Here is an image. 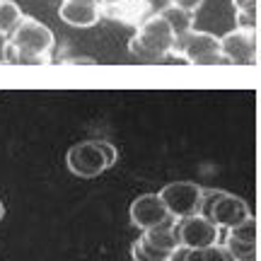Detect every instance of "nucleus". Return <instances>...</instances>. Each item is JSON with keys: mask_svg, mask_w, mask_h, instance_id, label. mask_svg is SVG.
<instances>
[{"mask_svg": "<svg viewBox=\"0 0 261 261\" xmlns=\"http://www.w3.org/2000/svg\"><path fill=\"white\" fill-rule=\"evenodd\" d=\"M56 37L54 32L34 17H27L10 34L8 65H48L54 61Z\"/></svg>", "mask_w": 261, "mask_h": 261, "instance_id": "nucleus-1", "label": "nucleus"}, {"mask_svg": "<svg viewBox=\"0 0 261 261\" xmlns=\"http://www.w3.org/2000/svg\"><path fill=\"white\" fill-rule=\"evenodd\" d=\"M177 46V37L169 27V22L160 12H155L148 22H143L136 34L128 39V51L130 56L140 58V61H167V58H181L174 54Z\"/></svg>", "mask_w": 261, "mask_h": 261, "instance_id": "nucleus-2", "label": "nucleus"}, {"mask_svg": "<svg viewBox=\"0 0 261 261\" xmlns=\"http://www.w3.org/2000/svg\"><path fill=\"white\" fill-rule=\"evenodd\" d=\"M119 152L109 140H83L65 152V165L75 177L94 179L116 165Z\"/></svg>", "mask_w": 261, "mask_h": 261, "instance_id": "nucleus-3", "label": "nucleus"}, {"mask_svg": "<svg viewBox=\"0 0 261 261\" xmlns=\"http://www.w3.org/2000/svg\"><path fill=\"white\" fill-rule=\"evenodd\" d=\"M174 54H177L184 63L198 65V68L230 65V61H227L223 54V41L215 37V34H211V32H198V29L189 32L187 37L177 41Z\"/></svg>", "mask_w": 261, "mask_h": 261, "instance_id": "nucleus-4", "label": "nucleus"}, {"mask_svg": "<svg viewBox=\"0 0 261 261\" xmlns=\"http://www.w3.org/2000/svg\"><path fill=\"white\" fill-rule=\"evenodd\" d=\"M174 232H177L181 249H208L213 244H220V237H223V230L211 218H203L198 213L184 218V220H177Z\"/></svg>", "mask_w": 261, "mask_h": 261, "instance_id": "nucleus-5", "label": "nucleus"}, {"mask_svg": "<svg viewBox=\"0 0 261 261\" xmlns=\"http://www.w3.org/2000/svg\"><path fill=\"white\" fill-rule=\"evenodd\" d=\"M158 194L174 220L191 218L201 208V187L194 181H172V184H165Z\"/></svg>", "mask_w": 261, "mask_h": 261, "instance_id": "nucleus-6", "label": "nucleus"}, {"mask_svg": "<svg viewBox=\"0 0 261 261\" xmlns=\"http://www.w3.org/2000/svg\"><path fill=\"white\" fill-rule=\"evenodd\" d=\"M130 223L138 227L140 232L155 230L160 225H165L167 220H172L165 201L160 198V194H140L138 198H133L130 203Z\"/></svg>", "mask_w": 261, "mask_h": 261, "instance_id": "nucleus-7", "label": "nucleus"}, {"mask_svg": "<svg viewBox=\"0 0 261 261\" xmlns=\"http://www.w3.org/2000/svg\"><path fill=\"white\" fill-rule=\"evenodd\" d=\"M223 54L230 61V65H256V32L254 29L234 27L223 39Z\"/></svg>", "mask_w": 261, "mask_h": 261, "instance_id": "nucleus-8", "label": "nucleus"}, {"mask_svg": "<svg viewBox=\"0 0 261 261\" xmlns=\"http://www.w3.org/2000/svg\"><path fill=\"white\" fill-rule=\"evenodd\" d=\"M155 12H158V10L152 5V0H109V3H104L102 17L138 29L140 24L148 22Z\"/></svg>", "mask_w": 261, "mask_h": 261, "instance_id": "nucleus-9", "label": "nucleus"}, {"mask_svg": "<svg viewBox=\"0 0 261 261\" xmlns=\"http://www.w3.org/2000/svg\"><path fill=\"white\" fill-rule=\"evenodd\" d=\"M107 0H61L58 17L70 27H94L102 19V8Z\"/></svg>", "mask_w": 261, "mask_h": 261, "instance_id": "nucleus-10", "label": "nucleus"}, {"mask_svg": "<svg viewBox=\"0 0 261 261\" xmlns=\"http://www.w3.org/2000/svg\"><path fill=\"white\" fill-rule=\"evenodd\" d=\"M252 218V211H249V203L244 201L242 196H234L223 191L220 198L215 201L213 211H211V220H213L220 230H230L234 225H242L244 220Z\"/></svg>", "mask_w": 261, "mask_h": 261, "instance_id": "nucleus-11", "label": "nucleus"}, {"mask_svg": "<svg viewBox=\"0 0 261 261\" xmlns=\"http://www.w3.org/2000/svg\"><path fill=\"white\" fill-rule=\"evenodd\" d=\"M223 244L234 256V261L252 259L256 254V220H254V215L249 220H244L242 225H234L230 230H225Z\"/></svg>", "mask_w": 261, "mask_h": 261, "instance_id": "nucleus-12", "label": "nucleus"}, {"mask_svg": "<svg viewBox=\"0 0 261 261\" xmlns=\"http://www.w3.org/2000/svg\"><path fill=\"white\" fill-rule=\"evenodd\" d=\"M174 225H177V220L172 218V220H167L165 225H160L155 230L143 232V237H145L152 247H158L160 252H165L172 256V254H177L179 249H181V244H179V240H177V232H174Z\"/></svg>", "mask_w": 261, "mask_h": 261, "instance_id": "nucleus-13", "label": "nucleus"}, {"mask_svg": "<svg viewBox=\"0 0 261 261\" xmlns=\"http://www.w3.org/2000/svg\"><path fill=\"white\" fill-rule=\"evenodd\" d=\"M162 17L169 22V27H172V32H174V37L184 39L189 34V32H194V19H196V12H191V10L187 8H179V5H165L162 10H158Z\"/></svg>", "mask_w": 261, "mask_h": 261, "instance_id": "nucleus-14", "label": "nucleus"}, {"mask_svg": "<svg viewBox=\"0 0 261 261\" xmlns=\"http://www.w3.org/2000/svg\"><path fill=\"white\" fill-rule=\"evenodd\" d=\"M22 19H24V12L19 10L17 3H12V0H3L0 3V34L10 37Z\"/></svg>", "mask_w": 261, "mask_h": 261, "instance_id": "nucleus-15", "label": "nucleus"}, {"mask_svg": "<svg viewBox=\"0 0 261 261\" xmlns=\"http://www.w3.org/2000/svg\"><path fill=\"white\" fill-rule=\"evenodd\" d=\"M234 24L240 29H256V0H232Z\"/></svg>", "mask_w": 261, "mask_h": 261, "instance_id": "nucleus-16", "label": "nucleus"}, {"mask_svg": "<svg viewBox=\"0 0 261 261\" xmlns=\"http://www.w3.org/2000/svg\"><path fill=\"white\" fill-rule=\"evenodd\" d=\"M130 256H133V261H169L172 259L169 254L160 252L158 247H152L143 234L133 242V247H130Z\"/></svg>", "mask_w": 261, "mask_h": 261, "instance_id": "nucleus-17", "label": "nucleus"}, {"mask_svg": "<svg viewBox=\"0 0 261 261\" xmlns=\"http://www.w3.org/2000/svg\"><path fill=\"white\" fill-rule=\"evenodd\" d=\"M187 261H234L225 244H213L208 249H187Z\"/></svg>", "mask_w": 261, "mask_h": 261, "instance_id": "nucleus-18", "label": "nucleus"}, {"mask_svg": "<svg viewBox=\"0 0 261 261\" xmlns=\"http://www.w3.org/2000/svg\"><path fill=\"white\" fill-rule=\"evenodd\" d=\"M220 189H205L201 187V208H198V215H203V218H211V211H213L215 201L220 198Z\"/></svg>", "mask_w": 261, "mask_h": 261, "instance_id": "nucleus-19", "label": "nucleus"}, {"mask_svg": "<svg viewBox=\"0 0 261 261\" xmlns=\"http://www.w3.org/2000/svg\"><path fill=\"white\" fill-rule=\"evenodd\" d=\"M167 3L169 5H179V8H187V10H191V12H196L205 0H167Z\"/></svg>", "mask_w": 261, "mask_h": 261, "instance_id": "nucleus-20", "label": "nucleus"}, {"mask_svg": "<svg viewBox=\"0 0 261 261\" xmlns=\"http://www.w3.org/2000/svg\"><path fill=\"white\" fill-rule=\"evenodd\" d=\"M8 46H10V37L0 34V65H8Z\"/></svg>", "mask_w": 261, "mask_h": 261, "instance_id": "nucleus-21", "label": "nucleus"}, {"mask_svg": "<svg viewBox=\"0 0 261 261\" xmlns=\"http://www.w3.org/2000/svg\"><path fill=\"white\" fill-rule=\"evenodd\" d=\"M63 63H68V65H94L97 61L90 56H75V58H63Z\"/></svg>", "mask_w": 261, "mask_h": 261, "instance_id": "nucleus-22", "label": "nucleus"}, {"mask_svg": "<svg viewBox=\"0 0 261 261\" xmlns=\"http://www.w3.org/2000/svg\"><path fill=\"white\" fill-rule=\"evenodd\" d=\"M169 261H187V249H179L177 254H172V259Z\"/></svg>", "mask_w": 261, "mask_h": 261, "instance_id": "nucleus-23", "label": "nucleus"}, {"mask_svg": "<svg viewBox=\"0 0 261 261\" xmlns=\"http://www.w3.org/2000/svg\"><path fill=\"white\" fill-rule=\"evenodd\" d=\"M3 215H5V205H3V201H0V220H3Z\"/></svg>", "mask_w": 261, "mask_h": 261, "instance_id": "nucleus-24", "label": "nucleus"}, {"mask_svg": "<svg viewBox=\"0 0 261 261\" xmlns=\"http://www.w3.org/2000/svg\"><path fill=\"white\" fill-rule=\"evenodd\" d=\"M240 261H256V259H254V256H252V259H240Z\"/></svg>", "mask_w": 261, "mask_h": 261, "instance_id": "nucleus-25", "label": "nucleus"}, {"mask_svg": "<svg viewBox=\"0 0 261 261\" xmlns=\"http://www.w3.org/2000/svg\"><path fill=\"white\" fill-rule=\"evenodd\" d=\"M0 3H3V0H0Z\"/></svg>", "mask_w": 261, "mask_h": 261, "instance_id": "nucleus-26", "label": "nucleus"}, {"mask_svg": "<svg viewBox=\"0 0 261 261\" xmlns=\"http://www.w3.org/2000/svg\"><path fill=\"white\" fill-rule=\"evenodd\" d=\"M107 3H109V0H107Z\"/></svg>", "mask_w": 261, "mask_h": 261, "instance_id": "nucleus-27", "label": "nucleus"}]
</instances>
